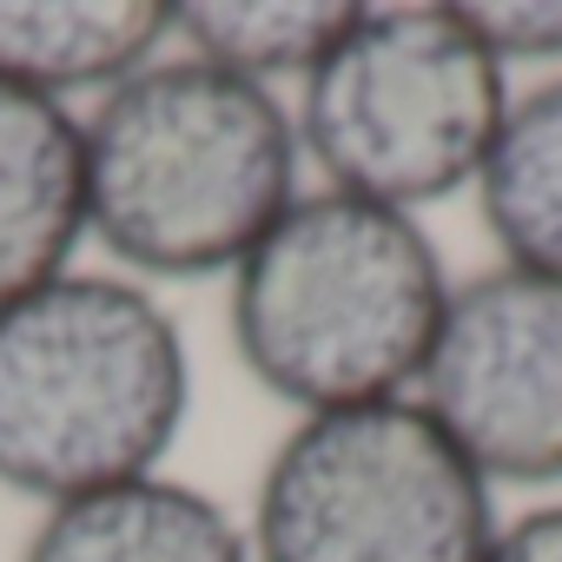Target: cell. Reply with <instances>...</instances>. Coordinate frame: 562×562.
<instances>
[{
    "instance_id": "7c38bea8",
    "label": "cell",
    "mask_w": 562,
    "mask_h": 562,
    "mask_svg": "<svg viewBox=\"0 0 562 562\" xmlns=\"http://www.w3.org/2000/svg\"><path fill=\"white\" fill-rule=\"evenodd\" d=\"M457 8L503 74L516 60H562V0H457Z\"/></svg>"
},
{
    "instance_id": "3957f363",
    "label": "cell",
    "mask_w": 562,
    "mask_h": 562,
    "mask_svg": "<svg viewBox=\"0 0 562 562\" xmlns=\"http://www.w3.org/2000/svg\"><path fill=\"white\" fill-rule=\"evenodd\" d=\"M186 411V331L139 278L67 271L0 312V490L54 509L159 476Z\"/></svg>"
},
{
    "instance_id": "9c48e42d",
    "label": "cell",
    "mask_w": 562,
    "mask_h": 562,
    "mask_svg": "<svg viewBox=\"0 0 562 562\" xmlns=\"http://www.w3.org/2000/svg\"><path fill=\"white\" fill-rule=\"evenodd\" d=\"M172 41V0H0V80L74 106L113 93Z\"/></svg>"
},
{
    "instance_id": "30bf717a",
    "label": "cell",
    "mask_w": 562,
    "mask_h": 562,
    "mask_svg": "<svg viewBox=\"0 0 562 562\" xmlns=\"http://www.w3.org/2000/svg\"><path fill=\"white\" fill-rule=\"evenodd\" d=\"M470 192L503 265L562 285V74L509 100Z\"/></svg>"
},
{
    "instance_id": "8992f818",
    "label": "cell",
    "mask_w": 562,
    "mask_h": 562,
    "mask_svg": "<svg viewBox=\"0 0 562 562\" xmlns=\"http://www.w3.org/2000/svg\"><path fill=\"white\" fill-rule=\"evenodd\" d=\"M411 404L496 490L562 483V285L490 265L450 285Z\"/></svg>"
},
{
    "instance_id": "5b68a950",
    "label": "cell",
    "mask_w": 562,
    "mask_h": 562,
    "mask_svg": "<svg viewBox=\"0 0 562 562\" xmlns=\"http://www.w3.org/2000/svg\"><path fill=\"white\" fill-rule=\"evenodd\" d=\"M490 483L411 404L299 417L251 496V562H490Z\"/></svg>"
},
{
    "instance_id": "ba28073f",
    "label": "cell",
    "mask_w": 562,
    "mask_h": 562,
    "mask_svg": "<svg viewBox=\"0 0 562 562\" xmlns=\"http://www.w3.org/2000/svg\"><path fill=\"white\" fill-rule=\"evenodd\" d=\"M21 562H251V536L218 496L172 476H139L54 503Z\"/></svg>"
},
{
    "instance_id": "8fae6325",
    "label": "cell",
    "mask_w": 562,
    "mask_h": 562,
    "mask_svg": "<svg viewBox=\"0 0 562 562\" xmlns=\"http://www.w3.org/2000/svg\"><path fill=\"white\" fill-rule=\"evenodd\" d=\"M351 0H172L179 54L251 87L305 80L351 27Z\"/></svg>"
},
{
    "instance_id": "4fadbf2b",
    "label": "cell",
    "mask_w": 562,
    "mask_h": 562,
    "mask_svg": "<svg viewBox=\"0 0 562 562\" xmlns=\"http://www.w3.org/2000/svg\"><path fill=\"white\" fill-rule=\"evenodd\" d=\"M490 562H562V503H536L496 529Z\"/></svg>"
},
{
    "instance_id": "52a82bcc",
    "label": "cell",
    "mask_w": 562,
    "mask_h": 562,
    "mask_svg": "<svg viewBox=\"0 0 562 562\" xmlns=\"http://www.w3.org/2000/svg\"><path fill=\"white\" fill-rule=\"evenodd\" d=\"M87 238L80 113L0 80V312L74 271Z\"/></svg>"
},
{
    "instance_id": "7a4b0ae2",
    "label": "cell",
    "mask_w": 562,
    "mask_h": 562,
    "mask_svg": "<svg viewBox=\"0 0 562 562\" xmlns=\"http://www.w3.org/2000/svg\"><path fill=\"white\" fill-rule=\"evenodd\" d=\"M450 305V271L411 212L299 192L232 271V351L299 417L417 391Z\"/></svg>"
},
{
    "instance_id": "6da1fadb",
    "label": "cell",
    "mask_w": 562,
    "mask_h": 562,
    "mask_svg": "<svg viewBox=\"0 0 562 562\" xmlns=\"http://www.w3.org/2000/svg\"><path fill=\"white\" fill-rule=\"evenodd\" d=\"M87 238L139 285L232 278L299 199V126L271 87L159 54L80 113Z\"/></svg>"
},
{
    "instance_id": "277c9868",
    "label": "cell",
    "mask_w": 562,
    "mask_h": 562,
    "mask_svg": "<svg viewBox=\"0 0 562 562\" xmlns=\"http://www.w3.org/2000/svg\"><path fill=\"white\" fill-rule=\"evenodd\" d=\"M509 80L470 34L457 0L358 8L331 54L299 80V153L331 192L424 212L476 186Z\"/></svg>"
}]
</instances>
